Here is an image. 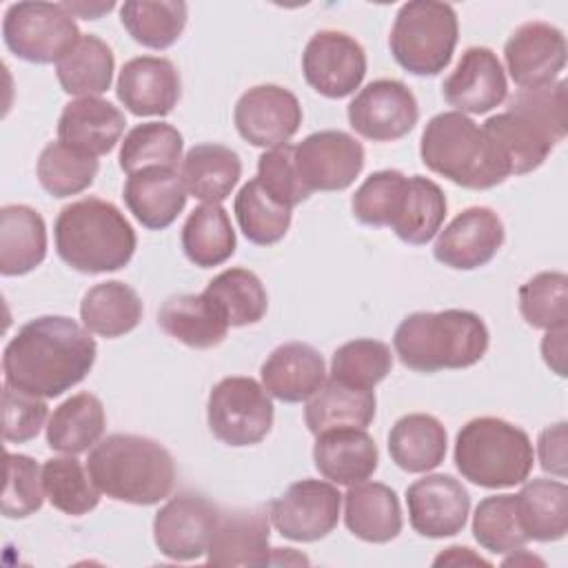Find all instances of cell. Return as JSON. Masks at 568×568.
<instances>
[{
  "instance_id": "6da1fadb",
  "label": "cell",
  "mask_w": 568,
  "mask_h": 568,
  "mask_svg": "<svg viewBox=\"0 0 568 568\" xmlns=\"http://www.w3.org/2000/svg\"><path fill=\"white\" fill-rule=\"evenodd\" d=\"M95 353V339L84 324L64 315L36 317L4 346V384L42 399L60 397L89 375Z\"/></svg>"
},
{
  "instance_id": "7a4b0ae2",
  "label": "cell",
  "mask_w": 568,
  "mask_h": 568,
  "mask_svg": "<svg viewBox=\"0 0 568 568\" xmlns=\"http://www.w3.org/2000/svg\"><path fill=\"white\" fill-rule=\"evenodd\" d=\"M87 470L102 495L135 506L166 499L175 484L171 453L160 442L131 433L100 439L89 453Z\"/></svg>"
},
{
  "instance_id": "3957f363",
  "label": "cell",
  "mask_w": 568,
  "mask_h": 568,
  "mask_svg": "<svg viewBox=\"0 0 568 568\" xmlns=\"http://www.w3.org/2000/svg\"><path fill=\"white\" fill-rule=\"evenodd\" d=\"M488 342L490 335L484 320L464 308L410 313L393 335L399 362L417 373L468 368L486 355Z\"/></svg>"
},
{
  "instance_id": "277c9868",
  "label": "cell",
  "mask_w": 568,
  "mask_h": 568,
  "mask_svg": "<svg viewBox=\"0 0 568 568\" xmlns=\"http://www.w3.org/2000/svg\"><path fill=\"white\" fill-rule=\"evenodd\" d=\"M53 235L60 260L87 275L120 271L131 262L138 246L124 213L100 197L67 204L55 217Z\"/></svg>"
},
{
  "instance_id": "5b68a950",
  "label": "cell",
  "mask_w": 568,
  "mask_h": 568,
  "mask_svg": "<svg viewBox=\"0 0 568 568\" xmlns=\"http://www.w3.org/2000/svg\"><path fill=\"white\" fill-rule=\"evenodd\" d=\"M419 155L433 173L464 189H493L510 175L493 140L459 111H444L426 122Z\"/></svg>"
},
{
  "instance_id": "8992f818",
  "label": "cell",
  "mask_w": 568,
  "mask_h": 568,
  "mask_svg": "<svg viewBox=\"0 0 568 568\" xmlns=\"http://www.w3.org/2000/svg\"><path fill=\"white\" fill-rule=\"evenodd\" d=\"M532 462L535 450L526 430L501 417H475L455 437L457 470L481 488L524 484Z\"/></svg>"
},
{
  "instance_id": "52a82bcc",
  "label": "cell",
  "mask_w": 568,
  "mask_h": 568,
  "mask_svg": "<svg viewBox=\"0 0 568 568\" xmlns=\"http://www.w3.org/2000/svg\"><path fill=\"white\" fill-rule=\"evenodd\" d=\"M457 13L446 2L413 0L399 7L390 29V53L413 75L442 73L457 47Z\"/></svg>"
},
{
  "instance_id": "ba28073f",
  "label": "cell",
  "mask_w": 568,
  "mask_h": 568,
  "mask_svg": "<svg viewBox=\"0 0 568 568\" xmlns=\"http://www.w3.org/2000/svg\"><path fill=\"white\" fill-rule=\"evenodd\" d=\"M80 36L73 16L53 2H16L2 20L7 49L33 64L58 62L75 47Z\"/></svg>"
},
{
  "instance_id": "9c48e42d",
  "label": "cell",
  "mask_w": 568,
  "mask_h": 568,
  "mask_svg": "<svg viewBox=\"0 0 568 568\" xmlns=\"http://www.w3.org/2000/svg\"><path fill=\"white\" fill-rule=\"evenodd\" d=\"M273 415L271 395L253 377H224L209 393L206 422L226 446L260 444L271 433Z\"/></svg>"
},
{
  "instance_id": "30bf717a",
  "label": "cell",
  "mask_w": 568,
  "mask_h": 568,
  "mask_svg": "<svg viewBox=\"0 0 568 568\" xmlns=\"http://www.w3.org/2000/svg\"><path fill=\"white\" fill-rule=\"evenodd\" d=\"M339 508L342 495L333 481L302 479L268 504V517L282 537L291 541H317L335 530Z\"/></svg>"
},
{
  "instance_id": "8fae6325",
  "label": "cell",
  "mask_w": 568,
  "mask_h": 568,
  "mask_svg": "<svg viewBox=\"0 0 568 568\" xmlns=\"http://www.w3.org/2000/svg\"><path fill=\"white\" fill-rule=\"evenodd\" d=\"M302 73L320 95L331 100L346 98L366 75L364 47L344 31H317L304 47Z\"/></svg>"
},
{
  "instance_id": "7c38bea8",
  "label": "cell",
  "mask_w": 568,
  "mask_h": 568,
  "mask_svg": "<svg viewBox=\"0 0 568 568\" xmlns=\"http://www.w3.org/2000/svg\"><path fill=\"white\" fill-rule=\"evenodd\" d=\"M302 184L313 191H344L364 169V146L346 131H315L293 153Z\"/></svg>"
},
{
  "instance_id": "4fadbf2b",
  "label": "cell",
  "mask_w": 568,
  "mask_h": 568,
  "mask_svg": "<svg viewBox=\"0 0 568 568\" xmlns=\"http://www.w3.org/2000/svg\"><path fill=\"white\" fill-rule=\"evenodd\" d=\"M220 521L213 501L197 493L171 497L153 519V541L158 550L173 561H193L202 557Z\"/></svg>"
},
{
  "instance_id": "5bb4252c",
  "label": "cell",
  "mask_w": 568,
  "mask_h": 568,
  "mask_svg": "<svg viewBox=\"0 0 568 568\" xmlns=\"http://www.w3.org/2000/svg\"><path fill=\"white\" fill-rule=\"evenodd\" d=\"M419 106L413 91L390 78L368 82L348 104L351 126L366 140L393 142L413 131Z\"/></svg>"
},
{
  "instance_id": "9a60e30c",
  "label": "cell",
  "mask_w": 568,
  "mask_h": 568,
  "mask_svg": "<svg viewBox=\"0 0 568 568\" xmlns=\"http://www.w3.org/2000/svg\"><path fill=\"white\" fill-rule=\"evenodd\" d=\"M237 133L253 146L275 149L286 144L302 124L295 93L280 84H257L240 95L233 109Z\"/></svg>"
},
{
  "instance_id": "2e32d148",
  "label": "cell",
  "mask_w": 568,
  "mask_h": 568,
  "mask_svg": "<svg viewBox=\"0 0 568 568\" xmlns=\"http://www.w3.org/2000/svg\"><path fill=\"white\" fill-rule=\"evenodd\" d=\"M504 237V222L493 209L468 206L437 233L433 255L448 268L473 271L497 255Z\"/></svg>"
},
{
  "instance_id": "e0dca14e",
  "label": "cell",
  "mask_w": 568,
  "mask_h": 568,
  "mask_svg": "<svg viewBox=\"0 0 568 568\" xmlns=\"http://www.w3.org/2000/svg\"><path fill=\"white\" fill-rule=\"evenodd\" d=\"M408 521L415 532L430 539L453 537L464 530L470 497L453 475H426L406 488Z\"/></svg>"
},
{
  "instance_id": "ac0fdd59",
  "label": "cell",
  "mask_w": 568,
  "mask_h": 568,
  "mask_svg": "<svg viewBox=\"0 0 568 568\" xmlns=\"http://www.w3.org/2000/svg\"><path fill=\"white\" fill-rule=\"evenodd\" d=\"M504 60L519 89L555 82L566 67V38L555 24L524 22L506 40Z\"/></svg>"
},
{
  "instance_id": "d6986e66",
  "label": "cell",
  "mask_w": 568,
  "mask_h": 568,
  "mask_svg": "<svg viewBox=\"0 0 568 568\" xmlns=\"http://www.w3.org/2000/svg\"><path fill=\"white\" fill-rule=\"evenodd\" d=\"M444 100L459 113H488L506 100V71L495 51L470 47L442 84Z\"/></svg>"
},
{
  "instance_id": "ffe728a7",
  "label": "cell",
  "mask_w": 568,
  "mask_h": 568,
  "mask_svg": "<svg viewBox=\"0 0 568 568\" xmlns=\"http://www.w3.org/2000/svg\"><path fill=\"white\" fill-rule=\"evenodd\" d=\"M118 100L133 115H169L180 100L182 80L175 64L158 55L124 62L115 84Z\"/></svg>"
},
{
  "instance_id": "44dd1931",
  "label": "cell",
  "mask_w": 568,
  "mask_h": 568,
  "mask_svg": "<svg viewBox=\"0 0 568 568\" xmlns=\"http://www.w3.org/2000/svg\"><path fill=\"white\" fill-rule=\"evenodd\" d=\"M268 508H244L220 513V521L206 548L211 566H266L268 548Z\"/></svg>"
},
{
  "instance_id": "7402d4cb",
  "label": "cell",
  "mask_w": 568,
  "mask_h": 568,
  "mask_svg": "<svg viewBox=\"0 0 568 568\" xmlns=\"http://www.w3.org/2000/svg\"><path fill=\"white\" fill-rule=\"evenodd\" d=\"M313 462L324 479L337 486H355L373 477L379 453L366 428H331L317 435Z\"/></svg>"
},
{
  "instance_id": "603a6c76",
  "label": "cell",
  "mask_w": 568,
  "mask_h": 568,
  "mask_svg": "<svg viewBox=\"0 0 568 568\" xmlns=\"http://www.w3.org/2000/svg\"><path fill=\"white\" fill-rule=\"evenodd\" d=\"M262 386L280 402L311 399L326 379L322 355L306 342L280 344L262 364Z\"/></svg>"
},
{
  "instance_id": "cb8c5ba5",
  "label": "cell",
  "mask_w": 568,
  "mask_h": 568,
  "mask_svg": "<svg viewBox=\"0 0 568 568\" xmlns=\"http://www.w3.org/2000/svg\"><path fill=\"white\" fill-rule=\"evenodd\" d=\"M186 189L175 169L151 166L135 171L124 182V204L133 217L151 231L175 222L186 204Z\"/></svg>"
},
{
  "instance_id": "d4e9b609",
  "label": "cell",
  "mask_w": 568,
  "mask_h": 568,
  "mask_svg": "<svg viewBox=\"0 0 568 568\" xmlns=\"http://www.w3.org/2000/svg\"><path fill=\"white\" fill-rule=\"evenodd\" d=\"M126 120L124 113L104 98H78L69 102L58 120L60 142L89 153L106 155L120 142Z\"/></svg>"
},
{
  "instance_id": "484cf974",
  "label": "cell",
  "mask_w": 568,
  "mask_h": 568,
  "mask_svg": "<svg viewBox=\"0 0 568 568\" xmlns=\"http://www.w3.org/2000/svg\"><path fill=\"white\" fill-rule=\"evenodd\" d=\"M344 524L362 541L386 544L402 532L397 493L379 481H359L344 495Z\"/></svg>"
},
{
  "instance_id": "4316f807",
  "label": "cell",
  "mask_w": 568,
  "mask_h": 568,
  "mask_svg": "<svg viewBox=\"0 0 568 568\" xmlns=\"http://www.w3.org/2000/svg\"><path fill=\"white\" fill-rule=\"evenodd\" d=\"M160 328L191 348H213L224 342L229 322L204 293L169 297L158 311Z\"/></svg>"
},
{
  "instance_id": "83f0119b",
  "label": "cell",
  "mask_w": 568,
  "mask_h": 568,
  "mask_svg": "<svg viewBox=\"0 0 568 568\" xmlns=\"http://www.w3.org/2000/svg\"><path fill=\"white\" fill-rule=\"evenodd\" d=\"M47 257V224L27 204L0 209V273L4 277L31 273Z\"/></svg>"
},
{
  "instance_id": "f1b7e54d",
  "label": "cell",
  "mask_w": 568,
  "mask_h": 568,
  "mask_svg": "<svg viewBox=\"0 0 568 568\" xmlns=\"http://www.w3.org/2000/svg\"><path fill=\"white\" fill-rule=\"evenodd\" d=\"M481 129L493 140L510 175L539 169L557 144L541 126L510 111L490 115Z\"/></svg>"
},
{
  "instance_id": "f546056e",
  "label": "cell",
  "mask_w": 568,
  "mask_h": 568,
  "mask_svg": "<svg viewBox=\"0 0 568 568\" xmlns=\"http://www.w3.org/2000/svg\"><path fill=\"white\" fill-rule=\"evenodd\" d=\"M242 175V162L235 151L224 144H195L186 151L180 178L184 189L204 204H220L231 195Z\"/></svg>"
},
{
  "instance_id": "4dcf8cb0",
  "label": "cell",
  "mask_w": 568,
  "mask_h": 568,
  "mask_svg": "<svg viewBox=\"0 0 568 568\" xmlns=\"http://www.w3.org/2000/svg\"><path fill=\"white\" fill-rule=\"evenodd\" d=\"M375 408L377 399L371 388H355L328 377L308 399L304 422L315 437L331 428H366L375 417Z\"/></svg>"
},
{
  "instance_id": "1f68e13d",
  "label": "cell",
  "mask_w": 568,
  "mask_h": 568,
  "mask_svg": "<svg viewBox=\"0 0 568 568\" xmlns=\"http://www.w3.org/2000/svg\"><path fill=\"white\" fill-rule=\"evenodd\" d=\"M446 428L426 413L399 417L388 433L390 459L406 473H428L446 457Z\"/></svg>"
},
{
  "instance_id": "d6a6232c",
  "label": "cell",
  "mask_w": 568,
  "mask_h": 568,
  "mask_svg": "<svg viewBox=\"0 0 568 568\" xmlns=\"http://www.w3.org/2000/svg\"><path fill=\"white\" fill-rule=\"evenodd\" d=\"M444 217L446 195L439 184L424 175H410L388 226L402 242L422 246L439 233Z\"/></svg>"
},
{
  "instance_id": "836d02e7",
  "label": "cell",
  "mask_w": 568,
  "mask_h": 568,
  "mask_svg": "<svg viewBox=\"0 0 568 568\" xmlns=\"http://www.w3.org/2000/svg\"><path fill=\"white\" fill-rule=\"evenodd\" d=\"M80 320L89 333L113 339L131 333L140 324L142 300L135 288L124 282H100L84 293Z\"/></svg>"
},
{
  "instance_id": "e575fe53",
  "label": "cell",
  "mask_w": 568,
  "mask_h": 568,
  "mask_svg": "<svg viewBox=\"0 0 568 568\" xmlns=\"http://www.w3.org/2000/svg\"><path fill=\"white\" fill-rule=\"evenodd\" d=\"M104 426L102 402L93 393H75L53 408L47 422V444L58 453L80 455L100 442Z\"/></svg>"
},
{
  "instance_id": "d590c367",
  "label": "cell",
  "mask_w": 568,
  "mask_h": 568,
  "mask_svg": "<svg viewBox=\"0 0 568 568\" xmlns=\"http://www.w3.org/2000/svg\"><path fill=\"white\" fill-rule=\"evenodd\" d=\"M517 513L524 532L535 541H559L568 532V488L557 479H530L521 486Z\"/></svg>"
},
{
  "instance_id": "8d00e7d4",
  "label": "cell",
  "mask_w": 568,
  "mask_h": 568,
  "mask_svg": "<svg viewBox=\"0 0 568 568\" xmlns=\"http://www.w3.org/2000/svg\"><path fill=\"white\" fill-rule=\"evenodd\" d=\"M115 60L111 47L98 36H80L75 47L55 62V75L64 93L78 98L100 95L111 87Z\"/></svg>"
},
{
  "instance_id": "74e56055",
  "label": "cell",
  "mask_w": 568,
  "mask_h": 568,
  "mask_svg": "<svg viewBox=\"0 0 568 568\" xmlns=\"http://www.w3.org/2000/svg\"><path fill=\"white\" fill-rule=\"evenodd\" d=\"M182 248L200 268L224 264L235 253V231L220 204H200L182 226Z\"/></svg>"
},
{
  "instance_id": "f35d334b",
  "label": "cell",
  "mask_w": 568,
  "mask_h": 568,
  "mask_svg": "<svg viewBox=\"0 0 568 568\" xmlns=\"http://www.w3.org/2000/svg\"><path fill=\"white\" fill-rule=\"evenodd\" d=\"M189 7L182 0H129L120 7V22L142 47L169 49L186 27Z\"/></svg>"
},
{
  "instance_id": "ab89813d",
  "label": "cell",
  "mask_w": 568,
  "mask_h": 568,
  "mask_svg": "<svg viewBox=\"0 0 568 568\" xmlns=\"http://www.w3.org/2000/svg\"><path fill=\"white\" fill-rule=\"evenodd\" d=\"M204 295L217 306L229 326L257 324L268 308L266 288L248 268L222 271L206 284Z\"/></svg>"
},
{
  "instance_id": "60d3db41",
  "label": "cell",
  "mask_w": 568,
  "mask_h": 568,
  "mask_svg": "<svg viewBox=\"0 0 568 568\" xmlns=\"http://www.w3.org/2000/svg\"><path fill=\"white\" fill-rule=\"evenodd\" d=\"M42 486L49 504L71 517L91 513L100 504V490L89 470L73 457H51L42 466Z\"/></svg>"
},
{
  "instance_id": "b9f144b4",
  "label": "cell",
  "mask_w": 568,
  "mask_h": 568,
  "mask_svg": "<svg viewBox=\"0 0 568 568\" xmlns=\"http://www.w3.org/2000/svg\"><path fill=\"white\" fill-rule=\"evenodd\" d=\"M182 133L166 122H144L133 126L120 146V169L131 175L151 166L175 169L182 160Z\"/></svg>"
},
{
  "instance_id": "7bdbcfd3",
  "label": "cell",
  "mask_w": 568,
  "mask_h": 568,
  "mask_svg": "<svg viewBox=\"0 0 568 568\" xmlns=\"http://www.w3.org/2000/svg\"><path fill=\"white\" fill-rule=\"evenodd\" d=\"M98 160L64 142H49L38 158V182L53 197L78 195L89 189L98 175Z\"/></svg>"
},
{
  "instance_id": "ee69618b",
  "label": "cell",
  "mask_w": 568,
  "mask_h": 568,
  "mask_svg": "<svg viewBox=\"0 0 568 568\" xmlns=\"http://www.w3.org/2000/svg\"><path fill=\"white\" fill-rule=\"evenodd\" d=\"M235 220L244 237L257 246H271L280 242L291 226V209L277 204L257 182L248 180L233 202Z\"/></svg>"
},
{
  "instance_id": "f6af8a7d",
  "label": "cell",
  "mask_w": 568,
  "mask_h": 568,
  "mask_svg": "<svg viewBox=\"0 0 568 568\" xmlns=\"http://www.w3.org/2000/svg\"><path fill=\"white\" fill-rule=\"evenodd\" d=\"M475 541L495 555H506L524 548L530 539L521 528L515 495L484 497L473 515Z\"/></svg>"
},
{
  "instance_id": "bcb514c9",
  "label": "cell",
  "mask_w": 568,
  "mask_h": 568,
  "mask_svg": "<svg viewBox=\"0 0 568 568\" xmlns=\"http://www.w3.org/2000/svg\"><path fill=\"white\" fill-rule=\"evenodd\" d=\"M519 313L532 328H566L568 277L561 271H541L519 286Z\"/></svg>"
},
{
  "instance_id": "7dc6e473",
  "label": "cell",
  "mask_w": 568,
  "mask_h": 568,
  "mask_svg": "<svg viewBox=\"0 0 568 568\" xmlns=\"http://www.w3.org/2000/svg\"><path fill=\"white\" fill-rule=\"evenodd\" d=\"M393 368V353L390 346L371 339L359 337L342 344L331 359V377L355 386V388H375Z\"/></svg>"
},
{
  "instance_id": "c3c4849f",
  "label": "cell",
  "mask_w": 568,
  "mask_h": 568,
  "mask_svg": "<svg viewBox=\"0 0 568 568\" xmlns=\"http://www.w3.org/2000/svg\"><path fill=\"white\" fill-rule=\"evenodd\" d=\"M508 111L524 115L541 126L555 142H561L568 131V89L564 80L539 87H526L508 98Z\"/></svg>"
},
{
  "instance_id": "681fc988",
  "label": "cell",
  "mask_w": 568,
  "mask_h": 568,
  "mask_svg": "<svg viewBox=\"0 0 568 568\" xmlns=\"http://www.w3.org/2000/svg\"><path fill=\"white\" fill-rule=\"evenodd\" d=\"M7 479L2 490V515L7 519H24L42 508L44 486L42 468L36 459L18 453H4Z\"/></svg>"
},
{
  "instance_id": "f907efd6",
  "label": "cell",
  "mask_w": 568,
  "mask_h": 568,
  "mask_svg": "<svg viewBox=\"0 0 568 568\" xmlns=\"http://www.w3.org/2000/svg\"><path fill=\"white\" fill-rule=\"evenodd\" d=\"M404 184H406V175L395 169L371 173L359 184V189L351 200L353 215L368 226H388L397 211Z\"/></svg>"
},
{
  "instance_id": "816d5d0a",
  "label": "cell",
  "mask_w": 568,
  "mask_h": 568,
  "mask_svg": "<svg viewBox=\"0 0 568 568\" xmlns=\"http://www.w3.org/2000/svg\"><path fill=\"white\" fill-rule=\"evenodd\" d=\"M293 153V144H280L264 151L257 160V182L277 204L286 209L302 204L311 195L297 175Z\"/></svg>"
},
{
  "instance_id": "f5cc1de1",
  "label": "cell",
  "mask_w": 568,
  "mask_h": 568,
  "mask_svg": "<svg viewBox=\"0 0 568 568\" xmlns=\"http://www.w3.org/2000/svg\"><path fill=\"white\" fill-rule=\"evenodd\" d=\"M49 415V408L42 397L16 390L4 384L2 390V437L4 442L24 444L33 439L40 428L44 426V419Z\"/></svg>"
},
{
  "instance_id": "db71d44e",
  "label": "cell",
  "mask_w": 568,
  "mask_h": 568,
  "mask_svg": "<svg viewBox=\"0 0 568 568\" xmlns=\"http://www.w3.org/2000/svg\"><path fill=\"white\" fill-rule=\"evenodd\" d=\"M539 466L557 477H566V422L552 424L539 433L537 439Z\"/></svg>"
},
{
  "instance_id": "11a10c76",
  "label": "cell",
  "mask_w": 568,
  "mask_h": 568,
  "mask_svg": "<svg viewBox=\"0 0 568 568\" xmlns=\"http://www.w3.org/2000/svg\"><path fill=\"white\" fill-rule=\"evenodd\" d=\"M566 335H568L566 328H552V331H546L541 339L544 362L559 377H566Z\"/></svg>"
},
{
  "instance_id": "9f6ffc18",
  "label": "cell",
  "mask_w": 568,
  "mask_h": 568,
  "mask_svg": "<svg viewBox=\"0 0 568 568\" xmlns=\"http://www.w3.org/2000/svg\"><path fill=\"white\" fill-rule=\"evenodd\" d=\"M435 566H490V561H486L484 557L475 555L470 548L466 546H450L446 548L442 555L435 557L433 561Z\"/></svg>"
},
{
  "instance_id": "6f0895ef",
  "label": "cell",
  "mask_w": 568,
  "mask_h": 568,
  "mask_svg": "<svg viewBox=\"0 0 568 568\" xmlns=\"http://www.w3.org/2000/svg\"><path fill=\"white\" fill-rule=\"evenodd\" d=\"M62 7L71 13V16H82L87 20H95L100 18L102 13L111 11L115 4L113 2H93V4H87V2H62Z\"/></svg>"
},
{
  "instance_id": "680465c9",
  "label": "cell",
  "mask_w": 568,
  "mask_h": 568,
  "mask_svg": "<svg viewBox=\"0 0 568 568\" xmlns=\"http://www.w3.org/2000/svg\"><path fill=\"white\" fill-rule=\"evenodd\" d=\"M513 552H515V555H510V557L504 559V566H532V564L544 566V559H539V557H535V555H530V552H526V550H521V548H517V550H513Z\"/></svg>"
}]
</instances>
